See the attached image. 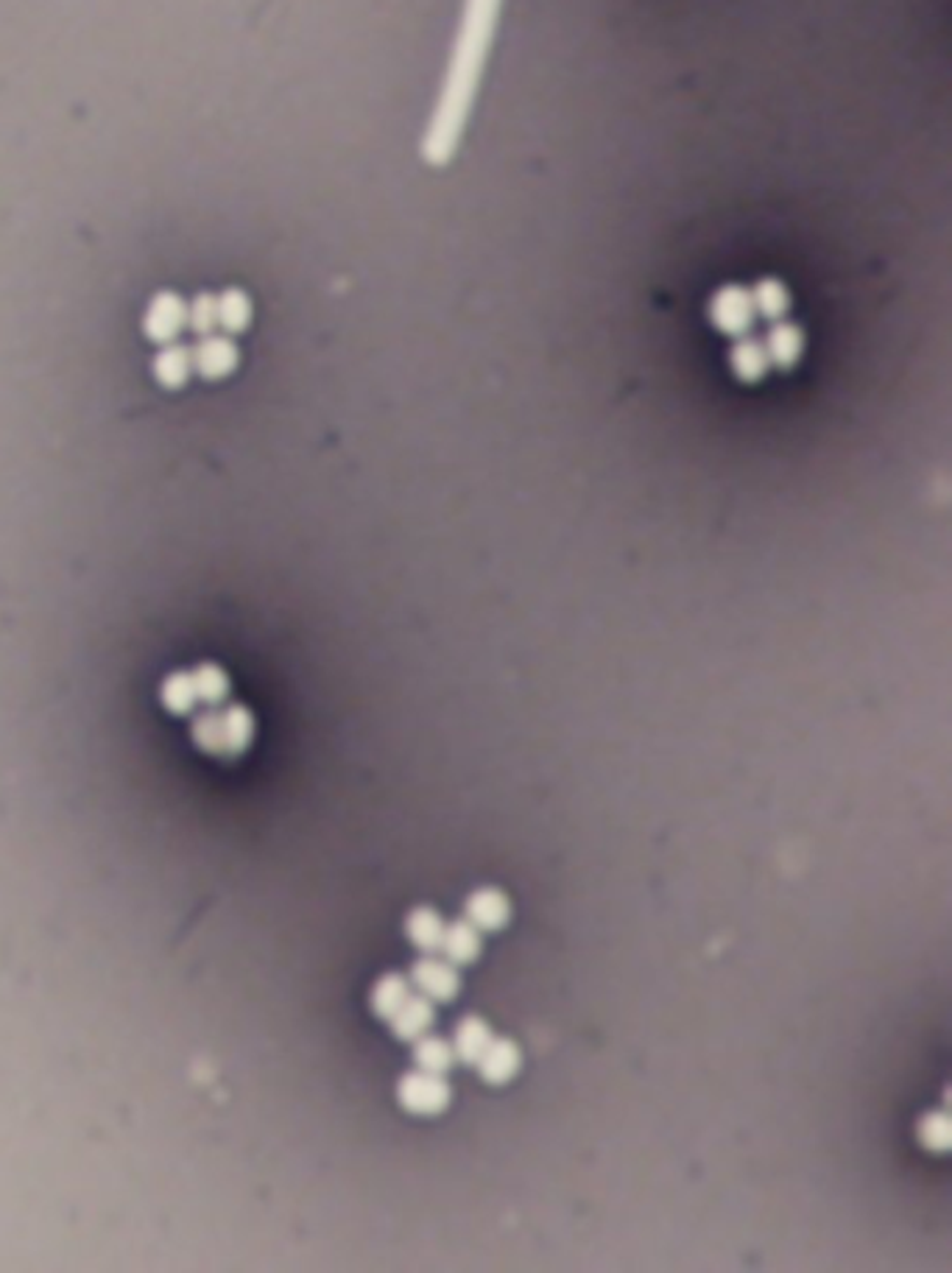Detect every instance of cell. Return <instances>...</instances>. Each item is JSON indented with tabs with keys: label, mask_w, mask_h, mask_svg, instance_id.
Here are the masks:
<instances>
[{
	"label": "cell",
	"mask_w": 952,
	"mask_h": 1273,
	"mask_svg": "<svg viewBox=\"0 0 952 1273\" xmlns=\"http://www.w3.org/2000/svg\"><path fill=\"white\" fill-rule=\"evenodd\" d=\"M489 1042H492V1028H489L487 1019H484V1016L466 1014L464 1019H459V1025H456L452 1056L459 1058V1061H464V1065L475 1067V1061L480 1058V1053L487 1051Z\"/></svg>",
	"instance_id": "9a60e30c"
},
{
	"label": "cell",
	"mask_w": 952,
	"mask_h": 1273,
	"mask_svg": "<svg viewBox=\"0 0 952 1273\" xmlns=\"http://www.w3.org/2000/svg\"><path fill=\"white\" fill-rule=\"evenodd\" d=\"M414 1065H417V1070L422 1072H431V1075H445V1072H450L452 1061H456V1056H452V1044L445 1042L442 1037H419L414 1039Z\"/></svg>",
	"instance_id": "44dd1931"
},
{
	"label": "cell",
	"mask_w": 952,
	"mask_h": 1273,
	"mask_svg": "<svg viewBox=\"0 0 952 1273\" xmlns=\"http://www.w3.org/2000/svg\"><path fill=\"white\" fill-rule=\"evenodd\" d=\"M188 328V305L174 291H160L148 302L146 319H143V330L146 338L154 344H174L176 335Z\"/></svg>",
	"instance_id": "277c9868"
},
{
	"label": "cell",
	"mask_w": 952,
	"mask_h": 1273,
	"mask_svg": "<svg viewBox=\"0 0 952 1273\" xmlns=\"http://www.w3.org/2000/svg\"><path fill=\"white\" fill-rule=\"evenodd\" d=\"M917 1137H919V1142H922V1148L936 1151V1154H944V1151L952 1145V1126H950V1117H947V1112L925 1114V1117L919 1120Z\"/></svg>",
	"instance_id": "cb8c5ba5"
},
{
	"label": "cell",
	"mask_w": 952,
	"mask_h": 1273,
	"mask_svg": "<svg viewBox=\"0 0 952 1273\" xmlns=\"http://www.w3.org/2000/svg\"><path fill=\"white\" fill-rule=\"evenodd\" d=\"M749 296H751V305H754V314H758V319H765L768 324H771V321H779V319H788V314H791V307H793L791 288H788L779 277H774V274H765V277H760L758 283L749 288Z\"/></svg>",
	"instance_id": "8fae6325"
},
{
	"label": "cell",
	"mask_w": 952,
	"mask_h": 1273,
	"mask_svg": "<svg viewBox=\"0 0 952 1273\" xmlns=\"http://www.w3.org/2000/svg\"><path fill=\"white\" fill-rule=\"evenodd\" d=\"M408 997H410L408 978L400 972H386L377 978L375 986H372V992H369V1009H372V1014H375L377 1019H386V1023H389L391 1016H394V1011L400 1009V1006H403Z\"/></svg>",
	"instance_id": "2e32d148"
},
{
	"label": "cell",
	"mask_w": 952,
	"mask_h": 1273,
	"mask_svg": "<svg viewBox=\"0 0 952 1273\" xmlns=\"http://www.w3.org/2000/svg\"><path fill=\"white\" fill-rule=\"evenodd\" d=\"M726 363H730V372L735 375L737 384L744 386H760L771 372V361H768L763 338L754 333L732 338Z\"/></svg>",
	"instance_id": "8992f818"
},
{
	"label": "cell",
	"mask_w": 952,
	"mask_h": 1273,
	"mask_svg": "<svg viewBox=\"0 0 952 1273\" xmlns=\"http://www.w3.org/2000/svg\"><path fill=\"white\" fill-rule=\"evenodd\" d=\"M707 319L712 330L726 338H740V335L754 333L758 324V314L751 305L749 288L740 283H726L718 288L707 302Z\"/></svg>",
	"instance_id": "7a4b0ae2"
},
{
	"label": "cell",
	"mask_w": 952,
	"mask_h": 1273,
	"mask_svg": "<svg viewBox=\"0 0 952 1273\" xmlns=\"http://www.w3.org/2000/svg\"><path fill=\"white\" fill-rule=\"evenodd\" d=\"M442 932H445V922H442V916H438L433 908H428V905H419V908H414V911L405 916V936H408L410 944L417 946V950H422V953L438 950Z\"/></svg>",
	"instance_id": "ac0fdd59"
},
{
	"label": "cell",
	"mask_w": 952,
	"mask_h": 1273,
	"mask_svg": "<svg viewBox=\"0 0 952 1273\" xmlns=\"http://www.w3.org/2000/svg\"><path fill=\"white\" fill-rule=\"evenodd\" d=\"M190 372H193L190 347L165 344V347L157 352V358H154V377H157V384L165 386V389H182V386L188 384Z\"/></svg>",
	"instance_id": "e0dca14e"
},
{
	"label": "cell",
	"mask_w": 952,
	"mask_h": 1273,
	"mask_svg": "<svg viewBox=\"0 0 952 1273\" xmlns=\"http://www.w3.org/2000/svg\"><path fill=\"white\" fill-rule=\"evenodd\" d=\"M389 1025L391 1033H394L400 1042H414V1039L424 1037L433 1025V1002L424 1000L422 995L408 997V1000L394 1011Z\"/></svg>",
	"instance_id": "5bb4252c"
},
{
	"label": "cell",
	"mask_w": 952,
	"mask_h": 1273,
	"mask_svg": "<svg viewBox=\"0 0 952 1273\" xmlns=\"http://www.w3.org/2000/svg\"><path fill=\"white\" fill-rule=\"evenodd\" d=\"M408 983L417 988L424 1000L431 1002H447L459 992V974H456V967L447 964L445 958L438 960L431 958V955H424V958H419L417 964L410 967Z\"/></svg>",
	"instance_id": "52a82bcc"
},
{
	"label": "cell",
	"mask_w": 952,
	"mask_h": 1273,
	"mask_svg": "<svg viewBox=\"0 0 952 1273\" xmlns=\"http://www.w3.org/2000/svg\"><path fill=\"white\" fill-rule=\"evenodd\" d=\"M763 344L765 352H768V361H771V370L793 372L802 363V358H805L807 333L799 321L779 319L771 321V328L765 333Z\"/></svg>",
	"instance_id": "5b68a950"
},
{
	"label": "cell",
	"mask_w": 952,
	"mask_h": 1273,
	"mask_svg": "<svg viewBox=\"0 0 952 1273\" xmlns=\"http://www.w3.org/2000/svg\"><path fill=\"white\" fill-rule=\"evenodd\" d=\"M438 950H442V958H445L447 964H452V967H466V964H473V960L478 958L480 932L475 930L466 918H459V922H452V925H445Z\"/></svg>",
	"instance_id": "4fadbf2b"
},
{
	"label": "cell",
	"mask_w": 952,
	"mask_h": 1273,
	"mask_svg": "<svg viewBox=\"0 0 952 1273\" xmlns=\"http://www.w3.org/2000/svg\"><path fill=\"white\" fill-rule=\"evenodd\" d=\"M218 715L223 732V757H241L255 738V715L246 704H221Z\"/></svg>",
	"instance_id": "7c38bea8"
},
{
	"label": "cell",
	"mask_w": 952,
	"mask_h": 1273,
	"mask_svg": "<svg viewBox=\"0 0 952 1273\" xmlns=\"http://www.w3.org/2000/svg\"><path fill=\"white\" fill-rule=\"evenodd\" d=\"M190 676H193V688L196 696H199V704H204V707H221V704H227V698H230V676L223 674L221 665H216V662H202V665H196V668L190 670Z\"/></svg>",
	"instance_id": "ffe728a7"
},
{
	"label": "cell",
	"mask_w": 952,
	"mask_h": 1273,
	"mask_svg": "<svg viewBox=\"0 0 952 1273\" xmlns=\"http://www.w3.org/2000/svg\"><path fill=\"white\" fill-rule=\"evenodd\" d=\"M160 701H162V707L171 712V715H179V718L193 715L196 704H199V696H196L193 676H190V670H174V674L162 679Z\"/></svg>",
	"instance_id": "d6986e66"
},
{
	"label": "cell",
	"mask_w": 952,
	"mask_h": 1273,
	"mask_svg": "<svg viewBox=\"0 0 952 1273\" xmlns=\"http://www.w3.org/2000/svg\"><path fill=\"white\" fill-rule=\"evenodd\" d=\"M480 1081H487L492 1086L508 1084L520 1070V1047L511 1039H494L487 1044V1051L480 1053L475 1061Z\"/></svg>",
	"instance_id": "30bf717a"
},
{
	"label": "cell",
	"mask_w": 952,
	"mask_h": 1273,
	"mask_svg": "<svg viewBox=\"0 0 952 1273\" xmlns=\"http://www.w3.org/2000/svg\"><path fill=\"white\" fill-rule=\"evenodd\" d=\"M501 9L503 0H466L464 3V17H461L456 48L450 56V68H447L445 84L438 92L431 124L424 129L422 148H419L422 160L431 168L450 165L461 140H464L480 82L487 73Z\"/></svg>",
	"instance_id": "6da1fadb"
},
{
	"label": "cell",
	"mask_w": 952,
	"mask_h": 1273,
	"mask_svg": "<svg viewBox=\"0 0 952 1273\" xmlns=\"http://www.w3.org/2000/svg\"><path fill=\"white\" fill-rule=\"evenodd\" d=\"M190 738H193V746L199 752L213 754V757H223V732L218 707H207V710L202 712H193Z\"/></svg>",
	"instance_id": "603a6c76"
},
{
	"label": "cell",
	"mask_w": 952,
	"mask_h": 1273,
	"mask_svg": "<svg viewBox=\"0 0 952 1273\" xmlns=\"http://www.w3.org/2000/svg\"><path fill=\"white\" fill-rule=\"evenodd\" d=\"M511 905L501 888H478L464 902V918L478 932L501 930L508 922Z\"/></svg>",
	"instance_id": "9c48e42d"
},
{
	"label": "cell",
	"mask_w": 952,
	"mask_h": 1273,
	"mask_svg": "<svg viewBox=\"0 0 952 1273\" xmlns=\"http://www.w3.org/2000/svg\"><path fill=\"white\" fill-rule=\"evenodd\" d=\"M190 356H193V370L202 377H207V380H221V377L232 375L237 361H241L237 344L232 342L230 335L216 333L199 338V344L190 347Z\"/></svg>",
	"instance_id": "ba28073f"
},
{
	"label": "cell",
	"mask_w": 952,
	"mask_h": 1273,
	"mask_svg": "<svg viewBox=\"0 0 952 1273\" xmlns=\"http://www.w3.org/2000/svg\"><path fill=\"white\" fill-rule=\"evenodd\" d=\"M396 1103L408 1114L433 1117V1114L445 1112L450 1103V1086H447L445 1075H431L422 1070L405 1072L403 1079L396 1081Z\"/></svg>",
	"instance_id": "3957f363"
},
{
	"label": "cell",
	"mask_w": 952,
	"mask_h": 1273,
	"mask_svg": "<svg viewBox=\"0 0 952 1273\" xmlns=\"http://www.w3.org/2000/svg\"><path fill=\"white\" fill-rule=\"evenodd\" d=\"M188 328L193 330L199 338H204V335H210V333H216V328H218L216 296H210V293H199V296L190 302Z\"/></svg>",
	"instance_id": "d4e9b609"
},
{
	"label": "cell",
	"mask_w": 952,
	"mask_h": 1273,
	"mask_svg": "<svg viewBox=\"0 0 952 1273\" xmlns=\"http://www.w3.org/2000/svg\"><path fill=\"white\" fill-rule=\"evenodd\" d=\"M216 314H218V328H221L223 333L227 335L244 333L251 321L249 296H246L244 291H237V288L223 291L221 296H216Z\"/></svg>",
	"instance_id": "7402d4cb"
}]
</instances>
